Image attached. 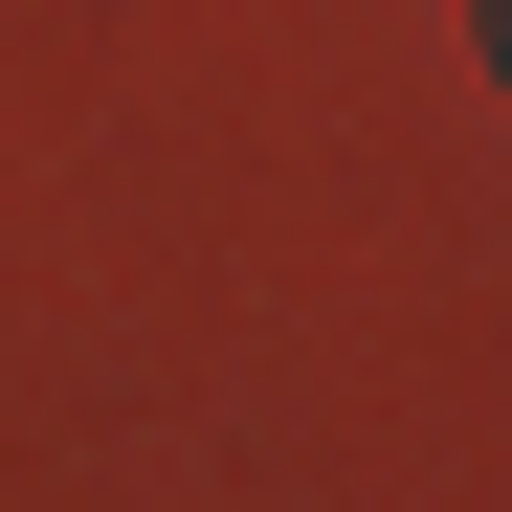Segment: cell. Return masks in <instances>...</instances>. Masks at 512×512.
Wrapping results in <instances>:
<instances>
[{
    "label": "cell",
    "instance_id": "obj_1",
    "mask_svg": "<svg viewBox=\"0 0 512 512\" xmlns=\"http://www.w3.org/2000/svg\"><path fill=\"white\" fill-rule=\"evenodd\" d=\"M490 67H512V0H490Z\"/></svg>",
    "mask_w": 512,
    "mask_h": 512
}]
</instances>
